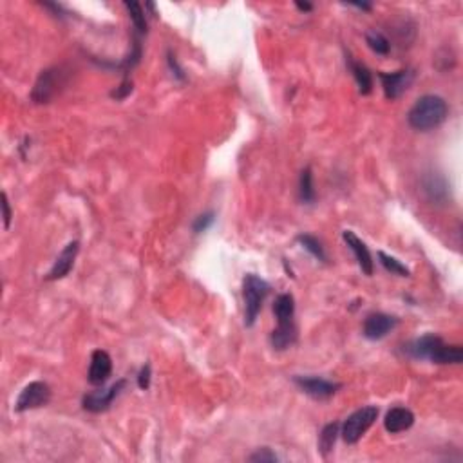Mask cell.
<instances>
[{"instance_id": "cell-20", "label": "cell", "mask_w": 463, "mask_h": 463, "mask_svg": "<svg viewBox=\"0 0 463 463\" xmlns=\"http://www.w3.org/2000/svg\"><path fill=\"white\" fill-rule=\"evenodd\" d=\"M124 6L128 11V18L133 22L134 29L138 31V35H145L149 31V24H147V15H145V9L140 2H134V0H125Z\"/></svg>"}, {"instance_id": "cell-29", "label": "cell", "mask_w": 463, "mask_h": 463, "mask_svg": "<svg viewBox=\"0 0 463 463\" xmlns=\"http://www.w3.org/2000/svg\"><path fill=\"white\" fill-rule=\"evenodd\" d=\"M2 217H4V228L8 230L9 227H11V205H9V199H8V194L6 192H2Z\"/></svg>"}, {"instance_id": "cell-11", "label": "cell", "mask_w": 463, "mask_h": 463, "mask_svg": "<svg viewBox=\"0 0 463 463\" xmlns=\"http://www.w3.org/2000/svg\"><path fill=\"white\" fill-rule=\"evenodd\" d=\"M397 318L387 313H369L362 326V333L368 340H380L395 330Z\"/></svg>"}, {"instance_id": "cell-16", "label": "cell", "mask_w": 463, "mask_h": 463, "mask_svg": "<svg viewBox=\"0 0 463 463\" xmlns=\"http://www.w3.org/2000/svg\"><path fill=\"white\" fill-rule=\"evenodd\" d=\"M414 423V413L407 407H393L389 409L384 418V427L387 433L398 434L411 429Z\"/></svg>"}, {"instance_id": "cell-8", "label": "cell", "mask_w": 463, "mask_h": 463, "mask_svg": "<svg viewBox=\"0 0 463 463\" xmlns=\"http://www.w3.org/2000/svg\"><path fill=\"white\" fill-rule=\"evenodd\" d=\"M294 384L301 389L302 393L315 398V400H327V398L333 397L340 389V384L323 378V376L295 375Z\"/></svg>"}, {"instance_id": "cell-17", "label": "cell", "mask_w": 463, "mask_h": 463, "mask_svg": "<svg viewBox=\"0 0 463 463\" xmlns=\"http://www.w3.org/2000/svg\"><path fill=\"white\" fill-rule=\"evenodd\" d=\"M346 64H347V67H349V71H351V75H353V78H355L356 85H359L360 95H364V96L369 95V92L373 91L371 71H369L364 64H360V62H356V60H353L349 54L346 56Z\"/></svg>"}, {"instance_id": "cell-27", "label": "cell", "mask_w": 463, "mask_h": 463, "mask_svg": "<svg viewBox=\"0 0 463 463\" xmlns=\"http://www.w3.org/2000/svg\"><path fill=\"white\" fill-rule=\"evenodd\" d=\"M167 64H169V69L172 71L174 78L179 80V82H185L186 80L185 71H183V67L179 66L178 58H176V54H174L172 51H167Z\"/></svg>"}, {"instance_id": "cell-30", "label": "cell", "mask_w": 463, "mask_h": 463, "mask_svg": "<svg viewBox=\"0 0 463 463\" xmlns=\"http://www.w3.org/2000/svg\"><path fill=\"white\" fill-rule=\"evenodd\" d=\"M295 8L299 9V11H302V13H310V11H313V4H311V2H295Z\"/></svg>"}, {"instance_id": "cell-24", "label": "cell", "mask_w": 463, "mask_h": 463, "mask_svg": "<svg viewBox=\"0 0 463 463\" xmlns=\"http://www.w3.org/2000/svg\"><path fill=\"white\" fill-rule=\"evenodd\" d=\"M214 223H215V212L208 210L205 212V214L196 217L194 223H192V232H194V234H203V232H207Z\"/></svg>"}, {"instance_id": "cell-14", "label": "cell", "mask_w": 463, "mask_h": 463, "mask_svg": "<svg viewBox=\"0 0 463 463\" xmlns=\"http://www.w3.org/2000/svg\"><path fill=\"white\" fill-rule=\"evenodd\" d=\"M342 239L346 241L347 248L351 250L353 255H355L356 263H359L360 270L366 273V275H373V270H375V263H373V257L369 248L366 246V243L356 236L353 230H344L342 232Z\"/></svg>"}, {"instance_id": "cell-25", "label": "cell", "mask_w": 463, "mask_h": 463, "mask_svg": "<svg viewBox=\"0 0 463 463\" xmlns=\"http://www.w3.org/2000/svg\"><path fill=\"white\" fill-rule=\"evenodd\" d=\"M248 459L253 463H275L279 462V456L270 447H263V449H257Z\"/></svg>"}, {"instance_id": "cell-28", "label": "cell", "mask_w": 463, "mask_h": 463, "mask_svg": "<svg viewBox=\"0 0 463 463\" xmlns=\"http://www.w3.org/2000/svg\"><path fill=\"white\" fill-rule=\"evenodd\" d=\"M150 378H152V368H150V364L147 362V364L140 369V373H138V387L147 391V389L150 387Z\"/></svg>"}, {"instance_id": "cell-18", "label": "cell", "mask_w": 463, "mask_h": 463, "mask_svg": "<svg viewBox=\"0 0 463 463\" xmlns=\"http://www.w3.org/2000/svg\"><path fill=\"white\" fill-rule=\"evenodd\" d=\"M340 434V423L339 422H331L327 426L323 427L320 434H318V452L323 455V458H327L333 447H335L337 438Z\"/></svg>"}, {"instance_id": "cell-21", "label": "cell", "mask_w": 463, "mask_h": 463, "mask_svg": "<svg viewBox=\"0 0 463 463\" xmlns=\"http://www.w3.org/2000/svg\"><path fill=\"white\" fill-rule=\"evenodd\" d=\"M297 241L302 248L306 250V252H310L315 259H318L320 263H327L326 250H324L323 243H320L317 237L311 236V234H301V236H297Z\"/></svg>"}, {"instance_id": "cell-7", "label": "cell", "mask_w": 463, "mask_h": 463, "mask_svg": "<svg viewBox=\"0 0 463 463\" xmlns=\"http://www.w3.org/2000/svg\"><path fill=\"white\" fill-rule=\"evenodd\" d=\"M51 400V387L42 380L29 382L18 395L15 402V411L17 413H25V411L38 409L49 404Z\"/></svg>"}, {"instance_id": "cell-12", "label": "cell", "mask_w": 463, "mask_h": 463, "mask_svg": "<svg viewBox=\"0 0 463 463\" xmlns=\"http://www.w3.org/2000/svg\"><path fill=\"white\" fill-rule=\"evenodd\" d=\"M78 252H80L78 241H71L66 248L60 252V255L56 257V260L53 263L51 270L47 272L46 275L47 281H60V279L67 277L71 270H73V266H75V260H76V255H78Z\"/></svg>"}, {"instance_id": "cell-4", "label": "cell", "mask_w": 463, "mask_h": 463, "mask_svg": "<svg viewBox=\"0 0 463 463\" xmlns=\"http://www.w3.org/2000/svg\"><path fill=\"white\" fill-rule=\"evenodd\" d=\"M270 294V284L255 273H248L243 279V299H244V326L252 327L260 313L263 302Z\"/></svg>"}, {"instance_id": "cell-1", "label": "cell", "mask_w": 463, "mask_h": 463, "mask_svg": "<svg viewBox=\"0 0 463 463\" xmlns=\"http://www.w3.org/2000/svg\"><path fill=\"white\" fill-rule=\"evenodd\" d=\"M404 353L416 360H431L434 364H462L463 347L458 344H445L442 337L429 333L413 342L405 344Z\"/></svg>"}, {"instance_id": "cell-32", "label": "cell", "mask_w": 463, "mask_h": 463, "mask_svg": "<svg viewBox=\"0 0 463 463\" xmlns=\"http://www.w3.org/2000/svg\"><path fill=\"white\" fill-rule=\"evenodd\" d=\"M145 9H149L152 15H156V6H154L152 2H145Z\"/></svg>"}, {"instance_id": "cell-19", "label": "cell", "mask_w": 463, "mask_h": 463, "mask_svg": "<svg viewBox=\"0 0 463 463\" xmlns=\"http://www.w3.org/2000/svg\"><path fill=\"white\" fill-rule=\"evenodd\" d=\"M299 199H301L304 205H313L315 199H317V192H315L313 186V170H311V167H304L301 172V178H299Z\"/></svg>"}, {"instance_id": "cell-10", "label": "cell", "mask_w": 463, "mask_h": 463, "mask_svg": "<svg viewBox=\"0 0 463 463\" xmlns=\"http://www.w3.org/2000/svg\"><path fill=\"white\" fill-rule=\"evenodd\" d=\"M384 89V96L387 100H397L404 95L414 80V73L411 69L395 71V73H380L378 75Z\"/></svg>"}, {"instance_id": "cell-9", "label": "cell", "mask_w": 463, "mask_h": 463, "mask_svg": "<svg viewBox=\"0 0 463 463\" xmlns=\"http://www.w3.org/2000/svg\"><path fill=\"white\" fill-rule=\"evenodd\" d=\"M125 385H127V380L121 378V380H118L116 384H112L111 387L100 389V391H95V393L85 395V397L82 398V407L85 411H89V413H95V414L105 413V411L112 405V402L120 397V393L125 389Z\"/></svg>"}, {"instance_id": "cell-15", "label": "cell", "mask_w": 463, "mask_h": 463, "mask_svg": "<svg viewBox=\"0 0 463 463\" xmlns=\"http://www.w3.org/2000/svg\"><path fill=\"white\" fill-rule=\"evenodd\" d=\"M423 192L433 205H443L449 199L451 186L440 172H429L423 178Z\"/></svg>"}, {"instance_id": "cell-26", "label": "cell", "mask_w": 463, "mask_h": 463, "mask_svg": "<svg viewBox=\"0 0 463 463\" xmlns=\"http://www.w3.org/2000/svg\"><path fill=\"white\" fill-rule=\"evenodd\" d=\"M131 92H133V80L128 78V76H125V78L121 80L120 85L116 87L114 91H111V98H114L116 102H121V100L127 98Z\"/></svg>"}, {"instance_id": "cell-31", "label": "cell", "mask_w": 463, "mask_h": 463, "mask_svg": "<svg viewBox=\"0 0 463 463\" xmlns=\"http://www.w3.org/2000/svg\"><path fill=\"white\" fill-rule=\"evenodd\" d=\"M351 6L356 9H362V11H371L373 9V4H368V2H362V4H351Z\"/></svg>"}, {"instance_id": "cell-13", "label": "cell", "mask_w": 463, "mask_h": 463, "mask_svg": "<svg viewBox=\"0 0 463 463\" xmlns=\"http://www.w3.org/2000/svg\"><path fill=\"white\" fill-rule=\"evenodd\" d=\"M112 373V359L104 349H95L91 355V364H89V384L91 385H104L109 380Z\"/></svg>"}, {"instance_id": "cell-3", "label": "cell", "mask_w": 463, "mask_h": 463, "mask_svg": "<svg viewBox=\"0 0 463 463\" xmlns=\"http://www.w3.org/2000/svg\"><path fill=\"white\" fill-rule=\"evenodd\" d=\"M447 114H449V105L442 96L426 95L420 96L409 109L407 121L414 131L429 133L447 120Z\"/></svg>"}, {"instance_id": "cell-23", "label": "cell", "mask_w": 463, "mask_h": 463, "mask_svg": "<svg viewBox=\"0 0 463 463\" xmlns=\"http://www.w3.org/2000/svg\"><path fill=\"white\" fill-rule=\"evenodd\" d=\"M378 259H380V265L384 266L387 272L395 273V275H400V277H411V270L407 268L402 260H398L397 257L387 255V253L380 250V252H378Z\"/></svg>"}, {"instance_id": "cell-22", "label": "cell", "mask_w": 463, "mask_h": 463, "mask_svg": "<svg viewBox=\"0 0 463 463\" xmlns=\"http://www.w3.org/2000/svg\"><path fill=\"white\" fill-rule=\"evenodd\" d=\"M366 42H368L369 49H371L373 53L380 54V56H385V54H389V51H391V42H389V38L385 37V35H382L380 31H368Z\"/></svg>"}, {"instance_id": "cell-5", "label": "cell", "mask_w": 463, "mask_h": 463, "mask_svg": "<svg viewBox=\"0 0 463 463\" xmlns=\"http://www.w3.org/2000/svg\"><path fill=\"white\" fill-rule=\"evenodd\" d=\"M67 83V73L64 67H49L44 69L38 75L35 82L31 100L35 104H49L51 100L62 91V87Z\"/></svg>"}, {"instance_id": "cell-2", "label": "cell", "mask_w": 463, "mask_h": 463, "mask_svg": "<svg viewBox=\"0 0 463 463\" xmlns=\"http://www.w3.org/2000/svg\"><path fill=\"white\" fill-rule=\"evenodd\" d=\"M273 315L277 318V327L272 331L270 342L275 351H284L297 340L295 326V299L291 294H281L273 302Z\"/></svg>"}, {"instance_id": "cell-6", "label": "cell", "mask_w": 463, "mask_h": 463, "mask_svg": "<svg viewBox=\"0 0 463 463\" xmlns=\"http://www.w3.org/2000/svg\"><path fill=\"white\" fill-rule=\"evenodd\" d=\"M378 418V407L375 405H366L360 407L355 413H351L346 418V422L342 423V440L349 445H355L362 436L369 431V427L376 422Z\"/></svg>"}]
</instances>
